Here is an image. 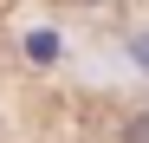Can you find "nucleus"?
Listing matches in <instances>:
<instances>
[{
  "instance_id": "1",
  "label": "nucleus",
  "mask_w": 149,
  "mask_h": 143,
  "mask_svg": "<svg viewBox=\"0 0 149 143\" xmlns=\"http://www.w3.org/2000/svg\"><path fill=\"white\" fill-rule=\"evenodd\" d=\"M52 46H58L52 33H33V39H26V52H33V59H52Z\"/></svg>"
},
{
  "instance_id": "2",
  "label": "nucleus",
  "mask_w": 149,
  "mask_h": 143,
  "mask_svg": "<svg viewBox=\"0 0 149 143\" xmlns=\"http://www.w3.org/2000/svg\"><path fill=\"white\" fill-rule=\"evenodd\" d=\"M123 143H149V117H136V124L123 130Z\"/></svg>"
}]
</instances>
